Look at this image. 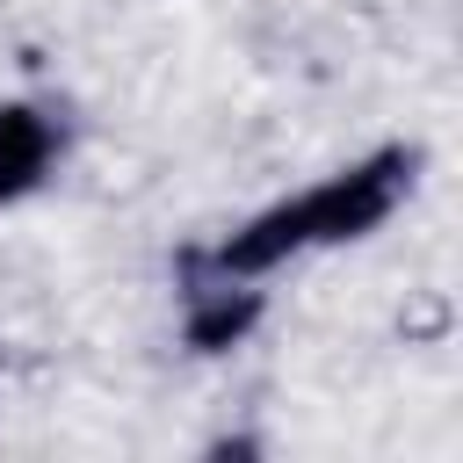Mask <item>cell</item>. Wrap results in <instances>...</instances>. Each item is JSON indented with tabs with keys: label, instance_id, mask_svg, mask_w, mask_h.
Wrapping results in <instances>:
<instances>
[{
	"label": "cell",
	"instance_id": "cell-1",
	"mask_svg": "<svg viewBox=\"0 0 463 463\" xmlns=\"http://www.w3.org/2000/svg\"><path fill=\"white\" fill-rule=\"evenodd\" d=\"M398 188H405V159H398V152H383V159H369V166H354V174H340V181H326V188H311V195H297V203H282V210L253 217L246 232H232V239L217 246V268L253 275V268L289 260L297 246L362 239L369 224H383V217H391Z\"/></svg>",
	"mask_w": 463,
	"mask_h": 463
},
{
	"label": "cell",
	"instance_id": "cell-2",
	"mask_svg": "<svg viewBox=\"0 0 463 463\" xmlns=\"http://www.w3.org/2000/svg\"><path fill=\"white\" fill-rule=\"evenodd\" d=\"M43 166H51V123L36 109H22V101L0 109V203L29 195Z\"/></svg>",
	"mask_w": 463,
	"mask_h": 463
},
{
	"label": "cell",
	"instance_id": "cell-3",
	"mask_svg": "<svg viewBox=\"0 0 463 463\" xmlns=\"http://www.w3.org/2000/svg\"><path fill=\"white\" fill-rule=\"evenodd\" d=\"M253 297H217V304H203L195 318H188V347H203V354H217V347H232L246 326H253Z\"/></svg>",
	"mask_w": 463,
	"mask_h": 463
}]
</instances>
